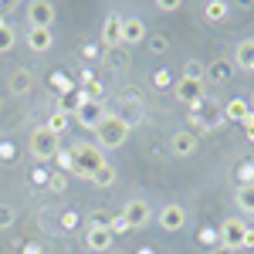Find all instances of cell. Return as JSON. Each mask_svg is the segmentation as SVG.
<instances>
[{"label": "cell", "instance_id": "44dd1931", "mask_svg": "<svg viewBox=\"0 0 254 254\" xmlns=\"http://www.w3.org/2000/svg\"><path fill=\"white\" fill-rule=\"evenodd\" d=\"M116 166H112V163H102V166H98L95 173H92V180H88V183H95V187H102V190H105V187H116Z\"/></svg>", "mask_w": 254, "mask_h": 254}, {"label": "cell", "instance_id": "d590c367", "mask_svg": "<svg viewBox=\"0 0 254 254\" xmlns=\"http://www.w3.org/2000/svg\"><path fill=\"white\" fill-rule=\"evenodd\" d=\"M166 48H170V41H166V38H153V51H156V55H163Z\"/></svg>", "mask_w": 254, "mask_h": 254}, {"label": "cell", "instance_id": "4dcf8cb0", "mask_svg": "<svg viewBox=\"0 0 254 254\" xmlns=\"http://www.w3.org/2000/svg\"><path fill=\"white\" fill-rule=\"evenodd\" d=\"M237 180L241 183H254V163H241L237 166Z\"/></svg>", "mask_w": 254, "mask_h": 254}, {"label": "cell", "instance_id": "8992f818", "mask_svg": "<svg viewBox=\"0 0 254 254\" xmlns=\"http://www.w3.org/2000/svg\"><path fill=\"white\" fill-rule=\"evenodd\" d=\"M119 217L126 220V227H129V231H139V227H146V224H149L153 207H149L146 200H126V207L119 210Z\"/></svg>", "mask_w": 254, "mask_h": 254}, {"label": "cell", "instance_id": "9c48e42d", "mask_svg": "<svg viewBox=\"0 0 254 254\" xmlns=\"http://www.w3.org/2000/svg\"><path fill=\"white\" fill-rule=\"evenodd\" d=\"M58 17V10H55V3L51 0H31L27 3V27H51Z\"/></svg>", "mask_w": 254, "mask_h": 254}, {"label": "cell", "instance_id": "8fae6325", "mask_svg": "<svg viewBox=\"0 0 254 254\" xmlns=\"http://www.w3.org/2000/svg\"><path fill=\"white\" fill-rule=\"evenodd\" d=\"M24 41H27V48H31L34 55H44V51L55 48V31H51V27H27Z\"/></svg>", "mask_w": 254, "mask_h": 254}, {"label": "cell", "instance_id": "ffe728a7", "mask_svg": "<svg viewBox=\"0 0 254 254\" xmlns=\"http://www.w3.org/2000/svg\"><path fill=\"white\" fill-rule=\"evenodd\" d=\"M234 203H237V210H244V214H254V183H241V187H237Z\"/></svg>", "mask_w": 254, "mask_h": 254}, {"label": "cell", "instance_id": "d6a6232c", "mask_svg": "<svg viewBox=\"0 0 254 254\" xmlns=\"http://www.w3.org/2000/svg\"><path fill=\"white\" fill-rule=\"evenodd\" d=\"M241 126H244V139H248V142H254V112H251L248 119H244Z\"/></svg>", "mask_w": 254, "mask_h": 254}, {"label": "cell", "instance_id": "cb8c5ba5", "mask_svg": "<svg viewBox=\"0 0 254 254\" xmlns=\"http://www.w3.org/2000/svg\"><path fill=\"white\" fill-rule=\"evenodd\" d=\"M14 44H17V34H14V27H10V24H3V27H0V55L14 51Z\"/></svg>", "mask_w": 254, "mask_h": 254}, {"label": "cell", "instance_id": "ba28073f", "mask_svg": "<svg viewBox=\"0 0 254 254\" xmlns=\"http://www.w3.org/2000/svg\"><path fill=\"white\" fill-rule=\"evenodd\" d=\"M156 224L163 231H170V234L183 231V227H187V207H183V203H166L156 214Z\"/></svg>", "mask_w": 254, "mask_h": 254}, {"label": "cell", "instance_id": "277c9868", "mask_svg": "<svg viewBox=\"0 0 254 254\" xmlns=\"http://www.w3.org/2000/svg\"><path fill=\"white\" fill-rule=\"evenodd\" d=\"M244 231H248V224H244L241 217H227V220L220 224L217 237H220L224 248H231V251H244Z\"/></svg>", "mask_w": 254, "mask_h": 254}, {"label": "cell", "instance_id": "52a82bcc", "mask_svg": "<svg viewBox=\"0 0 254 254\" xmlns=\"http://www.w3.org/2000/svg\"><path fill=\"white\" fill-rule=\"evenodd\" d=\"M105 116H109V109L102 102H78V109H75V122H78L81 129H92V132L102 126Z\"/></svg>", "mask_w": 254, "mask_h": 254}, {"label": "cell", "instance_id": "60d3db41", "mask_svg": "<svg viewBox=\"0 0 254 254\" xmlns=\"http://www.w3.org/2000/svg\"><path fill=\"white\" fill-rule=\"evenodd\" d=\"M10 153H14L10 146H0V159H14V156H10Z\"/></svg>", "mask_w": 254, "mask_h": 254}, {"label": "cell", "instance_id": "484cf974", "mask_svg": "<svg viewBox=\"0 0 254 254\" xmlns=\"http://www.w3.org/2000/svg\"><path fill=\"white\" fill-rule=\"evenodd\" d=\"M112 210H92V227H109L112 231Z\"/></svg>", "mask_w": 254, "mask_h": 254}, {"label": "cell", "instance_id": "7c38bea8", "mask_svg": "<svg viewBox=\"0 0 254 254\" xmlns=\"http://www.w3.org/2000/svg\"><path fill=\"white\" fill-rule=\"evenodd\" d=\"M119 44H122V14H109L102 24V48L116 51Z\"/></svg>", "mask_w": 254, "mask_h": 254}, {"label": "cell", "instance_id": "7402d4cb", "mask_svg": "<svg viewBox=\"0 0 254 254\" xmlns=\"http://www.w3.org/2000/svg\"><path fill=\"white\" fill-rule=\"evenodd\" d=\"M180 78H190V81H207V64H200L196 58H190L183 64V75Z\"/></svg>", "mask_w": 254, "mask_h": 254}, {"label": "cell", "instance_id": "5b68a950", "mask_svg": "<svg viewBox=\"0 0 254 254\" xmlns=\"http://www.w3.org/2000/svg\"><path fill=\"white\" fill-rule=\"evenodd\" d=\"M173 95H176V102H187L193 112H200V109H203V81L176 78L173 81Z\"/></svg>", "mask_w": 254, "mask_h": 254}, {"label": "cell", "instance_id": "ee69618b", "mask_svg": "<svg viewBox=\"0 0 254 254\" xmlns=\"http://www.w3.org/2000/svg\"><path fill=\"white\" fill-rule=\"evenodd\" d=\"M3 24H7V20H3V14H0V27H3Z\"/></svg>", "mask_w": 254, "mask_h": 254}, {"label": "cell", "instance_id": "4316f807", "mask_svg": "<svg viewBox=\"0 0 254 254\" xmlns=\"http://www.w3.org/2000/svg\"><path fill=\"white\" fill-rule=\"evenodd\" d=\"M14 220H17V210H14L10 203H0V231H7Z\"/></svg>", "mask_w": 254, "mask_h": 254}, {"label": "cell", "instance_id": "7bdbcfd3", "mask_svg": "<svg viewBox=\"0 0 254 254\" xmlns=\"http://www.w3.org/2000/svg\"><path fill=\"white\" fill-rule=\"evenodd\" d=\"M139 254H153V251H149V248H142V251H139Z\"/></svg>", "mask_w": 254, "mask_h": 254}, {"label": "cell", "instance_id": "e575fe53", "mask_svg": "<svg viewBox=\"0 0 254 254\" xmlns=\"http://www.w3.org/2000/svg\"><path fill=\"white\" fill-rule=\"evenodd\" d=\"M126 231H129V227H126V220H122V217H112V234H126Z\"/></svg>", "mask_w": 254, "mask_h": 254}, {"label": "cell", "instance_id": "ac0fdd59", "mask_svg": "<svg viewBox=\"0 0 254 254\" xmlns=\"http://www.w3.org/2000/svg\"><path fill=\"white\" fill-rule=\"evenodd\" d=\"M203 14H207L210 24H224L227 14H231V3H224V0H207V3H203Z\"/></svg>", "mask_w": 254, "mask_h": 254}, {"label": "cell", "instance_id": "d6986e66", "mask_svg": "<svg viewBox=\"0 0 254 254\" xmlns=\"http://www.w3.org/2000/svg\"><path fill=\"white\" fill-rule=\"evenodd\" d=\"M207 78L214 81V85H224V81L231 78V61H227V58L210 61V64H207Z\"/></svg>", "mask_w": 254, "mask_h": 254}, {"label": "cell", "instance_id": "30bf717a", "mask_svg": "<svg viewBox=\"0 0 254 254\" xmlns=\"http://www.w3.org/2000/svg\"><path fill=\"white\" fill-rule=\"evenodd\" d=\"M112 244H116V234H112L109 227H92V224H88V231H85V248H88V251L109 254Z\"/></svg>", "mask_w": 254, "mask_h": 254}, {"label": "cell", "instance_id": "e0dca14e", "mask_svg": "<svg viewBox=\"0 0 254 254\" xmlns=\"http://www.w3.org/2000/svg\"><path fill=\"white\" fill-rule=\"evenodd\" d=\"M248 116H251V102H248V98H231V102H224V119H227V122H244Z\"/></svg>", "mask_w": 254, "mask_h": 254}, {"label": "cell", "instance_id": "f6af8a7d", "mask_svg": "<svg viewBox=\"0 0 254 254\" xmlns=\"http://www.w3.org/2000/svg\"><path fill=\"white\" fill-rule=\"evenodd\" d=\"M248 102H251V105H254V95H251V98H248Z\"/></svg>", "mask_w": 254, "mask_h": 254}, {"label": "cell", "instance_id": "ab89813d", "mask_svg": "<svg viewBox=\"0 0 254 254\" xmlns=\"http://www.w3.org/2000/svg\"><path fill=\"white\" fill-rule=\"evenodd\" d=\"M210 254H237V251H231V248H224V244H217V248H210Z\"/></svg>", "mask_w": 254, "mask_h": 254}, {"label": "cell", "instance_id": "5bb4252c", "mask_svg": "<svg viewBox=\"0 0 254 254\" xmlns=\"http://www.w3.org/2000/svg\"><path fill=\"white\" fill-rule=\"evenodd\" d=\"M7 88H10V95H27L31 88H34V71L31 68H14L10 71V78H7Z\"/></svg>", "mask_w": 254, "mask_h": 254}, {"label": "cell", "instance_id": "b9f144b4", "mask_svg": "<svg viewBox=\"0 0 254 254\" xmlns=\"http://www.w3.org/2000/svg\"><path fill=\"white\" fill-rule=\"evenodd\" d=\"M24 254H41V251L34 248V244H27V248H24Z\"/></svg>", "mask_w": 254, "mask_h": 254}, {"label": "cell", "instance_id": "1f68e13d", "mask_svg": "<svg viewBox=\"0 0 254 254\" xmlns=\"http://www.w3.org/2000/svg\"><path fill=\"white\" fill-rule=\"evenodd\" d=\"M75 227H78V214L75 210H64L61 214V231H75Z\"/></svg>", "mask_w": 254, "mask_h": 254}, {"label": "cell", "instance_id": "603a6c76", "mask_svg": "<svg viewBox=\"0 0 254 254\" xmlns=\"http://www.w3.org/2000/svg\"><path fill=\"white\" fill-rule=\"evenodd\" d=\"M68 126H71V116H68V112H61V109H55V112L48 116V129H51L55 136H61Z\"/></svg>", "mask_w": 254, "mask_h": 254}, {"label": "cell", "instance_id": "836d02e7", "mask_svg": "<svg viewBox=\"0 0 254 254\" xmlns=\"http://www.w3.org/2000/svg\"><path fill=\"white\" fill-rule=\"evenodd\" d=\"M51 85H58L61 92H71V81L64 78V75H51Z\"/></svg>", "mask_w": 254, "mask_h": 254}, {"label": "cell", "instance_id": "4fadbf2b", "mask_svg": "<svg viewBox=\"0 0 254 254\" xmlns=\"http://www.w3.org/2000/svg\"><path fill=\"white\" fill-rule=\"evenodd\" d=\"M170 153H173L176 159H187L196 153V136L190 132V129H180V132H173V139H170Z\"/></svg>", "mask_w": 254, "mask_h": 254}, {"label": "cell", "instance_id": "d4e9b609", "mask_svg": "<svg viewBox=\"0 0 254 254\" xmlns=\"http://www.w3.org/2000/svg\"><path fill=\"white\" fill-rule=\"evenodd\" d=\"M55 159H58L61 170H68L71 176L78 173V163H75V156H71V149H58V156H55Z\"/></svg>", "mask_w": 254, "mask_h": 254}, {"label": "cell", "instance_id": "8d00e7d4", "mask_svg": "<svg viewBox=\"0 0 254 254\" xmlns=\"http://www.w3.org/2000/svg\"><path fill=\"white\" fill-rule=\"evenodd\" d=\"M156 7L163 10V14H173V10H180V3H176V0H170V3H163V0H159Z\"/></svg>", "mask_w": 254, "mask_h": 254}, {"label": "cell", "instance_id": "74e56055", "mask_svg": "<svg viewBox=\"0 0 254 254\" xmlns=\"http://www.w3.org/2000/svg\"><path fill=\"white\" fill-rule=\"evenodd\" d=\"M244 248H254V227L244 231Z\"/></svg>", "mask_w": 254, "mask_h": 254}, {"label": "cell", "instance_id": "83f0119b", "mask_svg": "<svg viewBox=\"0 0 254 254\" xmlns=\"http://www.w3.org/2000/svg\"><path fill=\"white\" fill-rule=\"evenodd\" d=\"M153 85H156V88H170V85H173L170 71H166V68H156V71H153Z\"/></svg>", "mask_w": 254, "mask_h": 254}, {"label": "cell", "instance_id": "f546056e", "mask_svg": "<svg viewBox=\"0 0 254 254\" xmlns=\"http://www.w3.org/2000/svg\"><path fill=\"white\" fill-rule=\"evenodd\" d=\"M200 244H207V248H217V244H220V237H217L214 227H203V231H200Z\"/></svg>", "mask_w": 254, "mask_h": 254}, {"label": "cell", "instance_id": "6da1fadb", "mask_svg": "<svg viewBox=\"0 0 254 254\" xmlns=\"http://www.w3.org/2000/svg\"><path fill=\"white\" fill-rule=\"evenodd\" d=\"M129 122L119 116V112H109V116L102 119V126L95 129V136H98V146L102 149H119V146H126V139H129Z\"/></svg>", "mask_w": 254, "mask_h": 254}, {"label": "cell", "instance_id": "7a4b0ae2", "mask_svg": "<svg viewBox=\"0 0 254 254\" xmlns=\"http://www.w3.org/2000/svg\"><path fill=\"white\" fill-rule=\"evenodd\" d=\"M68 149H71V156H75V163H78V170L81 173H95L98 166H102V163H109V159H105V149H102V146H98V142H71V146H68Z\"/></svg>", "mask_w": 254, "mask_h": 254}, {"label": "cell", "instance_id": "3957f363", "mask_svg": "<svg viewBox=\"0 0 254 254\" xmlns=\"http://www.w3.org/2000/svg\"><path fill=\"white\" fill-rule=\"evenodd\" d=\"M27 149H31V156L38 159V163H48V159L58 156V136L48 129V126H41V129H34L31 132V139H27Z\"/></svg>", "mask_w": 254, "mask_h": 254}, {"label": "cell", "instance_id": "9a60e30c", "mask_svg": "<svg viewBox=\"0 0 254 254\" xmlns=\"http://www.w3.org/2000/svg\"><path fill=\"white\" fill-rule=\"evenodd\" d=\"M234 64L241 71H254V38H241L234 44Z\"/></svg>", "mask_w": 254, "mask_h": 254}, {"label": "cell", "instance_id": "2e32d148", "mask_svg": "<svg viewBox=\"0 0 254 254\" xmlns=\"http://www.w3.org/2000/svg\"><path fill=\"white\" fill-rule=\"evenodd\" d=\"M142 38H146V24L139 17H122V44L132 48V44H139Z\"/></svg>", "mask_w": 254, "mask_h": 254}, {"label": "cell", "instance_id": "f35d334b", "mask_svg": "<svg viewBox=\"0 0 254 254\" xmlns=\"http://www.w3.org/2000/svg\"><path fill=\"white\" fill-rule=\"evenodd\" d=\"M98 48H102V44H88V48H85V58H98Z\"/></svg>", "mask_w": 254, "mask_h": 254}, {"label": "cell", "instance_id": "f1b7e54d", "mask_svg": "<svg viewBox=\"0 0 254 254\" xmlns=\"http://www.w3.org/2000/svg\"><path fill=\"white\" fill-rule=\"evenodd\" d=\"M48 187H51L55 193H61V190L68 187V176H64V173H51V176H48Z\"/></svg>", "mask_w": 254, "mask_h": 254}]
</instances>
